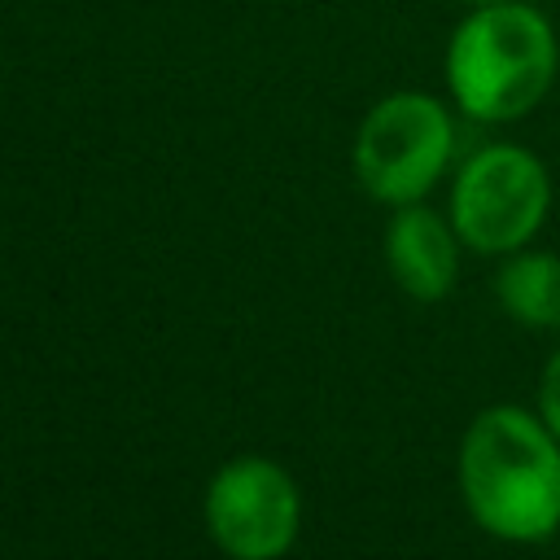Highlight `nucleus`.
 Here are the masks:
<instances>
[{"label":"nucleus","instance_id":"nucleus-8","mask_svg":"<svg viewBox=\"0 0 560 560\" xmlns=\"http://www.w3.org/2000/svg\"><path fill=\"white\" fill-rule=\"evenodd\" d=\"M538 407H542V420L551 424V433L560 438V350L547 359L542 368V381H538Z\"/></svg>","mask_w":560,"mask_h":560},{"label":"nucleus","instance_id":"nucleus-7","mask_svg":"<svg viewBox=\"0 0 560 560\" xmlns=\"http://www.w3.org/2000/svg\"><path fill=\"white\" fill-rule=\"evenodd\" d=\"M499 306L525 328H560V258L516 254L494 276Z\"/></svg>","mask_w":560,"mask_h":560},{"label":"nucleus","instance_id":"nucleus-3","mask_svg":"<svg viewBox=\"0 0 560 560\" xmlns=\"http://www.w3.org/2000/svg\"><path fill=\"white\" fill-rule=\"evenodd\" d=\"M455 149V122L429 92H394L368 109L354 136L359 184L389 206L420 201L446 171Z\"/></svg>","mask_w":560,"mask_h":560},{"label":"nucleus","instance_id":"nucleus-5","mask_svg":"<svg viewBox=\"0 0 560 560\" xmlns=\"http://www.w3.org/2000/svg\"><path fill=\"white\" fill-rule=\"evenodd\" d=\"M298 486L293 477L258 455L223 464L206 490L210 538L232 560H280L298 538Z\"/></svg>","mask_w":560,"mask_h":560},{"label":"nucleus","instance_id":"nucleus-2","mask_svg":"<svg viewBox=\"0 0 560 560\" xmlns=\"http://www.w3.org/2000/svg\"><path fill=\"white\" fill-rule=\"evenodd\" d=\"M556 70V26L529 0L468 9L446 44V88L472 122L525 118L551 92Z\"/></svg>","mask_w":560,"mask_h":560},{"label":"nucleus","instance_id":"nucleus-1","mask_svg":"<svg viewBox=\"0 0 560 560\" xmlns=\"http://www.w3.org/2000/svg\"><path fill=\"white\" fill-rule=\"evenodd\" d=\"M459 490L472 521L508 542H538L560 525V438L521 407L481 411L459 446Z\"/></svg>","mask_w":560,"mask_h":560},{"label":"nucleus","instance_id":"nucleus-9","mask_svg":"<svg viewBox=\"0 0 560 560\" xmlns=\"http://www.w3.org/2000/svg\"><path fill=\"white\" fill-rule=\"evenodd\" d=\"M455 4H468V9H477V4H499V0H455Z\"/></svg>","mask_w":560,"mask_h":560},{"label":"nucleus","instance_id":"nucleus-4","mask_svg":"<svg viewBox=\"0 0 560 560\" xmlns=\"http://www.w3.org/2000/svg\"><path fill=\"white\" fill-rule=\"evenodd\" d=\"M551 179L547 166L521 144L477 149L451 188V223L477 254L521 249L547 219Z\"/></svg>","mask_w":560,"mask_h":560},{"label":"nucleus","instance_id":"nucleus-6","mask_svg":"<svg viewBox=\"0 0 560 560\" xmlns=\"http://www.w3.org/2000/svg\"><path fill=\"white\" fill-rule=\"evenodd\" d=\"M455 236L459 232H451L429 206H420V201L398 206L389 219V232H385V258H389L394 280L420 302L446 298L455 284V271H459Z\"/></svg>","mask_w":560,"mask_h":560}]
</instances>
